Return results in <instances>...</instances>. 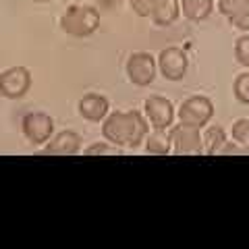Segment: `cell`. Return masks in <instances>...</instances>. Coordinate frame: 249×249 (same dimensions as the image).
<instances>
[{
    "instance_id": "cell-18",
    "label": "cell",
    "mask_w": 249,
    "mask_h": 249,
    "mask_svg": "<svg viewBox=\"0 0 249 249\" xmlns=\"http://www.w3.org/2000/svg\"><path fill=\"white\" fill-rule=\"evenodd\" d=\"M232 93L241 104H249V73H241L232 81Z\"/></svg>"
},
{
    "instance_id": "cell-23",
    "label": "cell",
    "mask_w": 249,
    "mask_h": 249,
    "mask_svg": "<svg viewBox=\"0 0 249 249\" xmlns=\"http://www.w3.org/2000/svg\"><path fill=\"white\" fill-rule=\"evenodd\" d=\"M31 2H50V0H31Z\"/></svg>"
},
{
    "instance_id": "cell-7",
    "label": "cell",
    "mask_w": 249,
    "mask_h": 249,
    "mask_svg": "<svg viewBox=\"0 0 249 249\" xmlns=\"http://www.w3.org/2000/svg\"><path fill=\"white\" fill-rule=\"evenodd\" d=\"M21 131L29 143H34V145L48 143L50 137L54 135V121L46 112H29L23 116Z\"/></svg>"
},
{
    "instance_id": "cell-13",
    "label": "cell",
    "mask_w": 249,
    "mask_h": 249,
    "mask_svg": "<svg viewBox=\"0 0 249 249\" xmlns=\"http://www.w3.org/2000/svg\"><path fill=\"white\" fill-rule=\"evenodd\" d=\"M214 13V0H181V15L193 23L206 21Z\"/></svg>"
},
{
    "instance_id": "cell-15",
    "label": "cell",
    "mask_w": 249,
    "mask_h": 249,
    "mask_svg": "<svg viewBox=\"0 0 249 249\" xmlns=\"http://www.w3.org/2000/svg\"><path fill=\"white\" fill-rule=\"evenodd\" d=\"M201 142H204V154L206 156H214V154H220V150L227 143V133H224L222 127L218 124H212L204 131L201 135Z\"/></svg>"
},
{
    "instance_id": "cell-4",
    "label": "cell",
    "mask_w": 249,
    "mask_h": 249,
    "mask_svg": "<svg viewBox=\"0 0 249 249\" xmlns=\"http://www.w3.org/2000/svg\"><path fill=\"white\" fill-rule=\"evenodd\" d=\"M124 71H127L129 81L137 85V88H147L152 85L156 75H158V60L156 56H152L150 52H133L127 58V65H124Z\"/></svg>"
},
{
    "instance_id": "cell-2",
    "label": "cell",
    "mask_w": 249,
    "mask_h": 249,
    "mask_svg": "<svg viewBox=\"0 0 249 249\" xmlns=\"http://www.w3.org/2000/svg\"><path fill=\"white\" fill-rule=\"evenodd\" d=\"M100 27V13L91 4H71L60 17V29L73 37H88Z\"/></svg>"
},
{
    "instance_id": "cell-10",
    "label": "cell",
    "mask_w": 249,
    "mask_h": 249,
    "mask_svg": "<svg viewBox=\"0 0 249 249\" xmlns=\"http://www.w3.org/2000/svg\"><path fill=\"white\" fill-rule=\"evenodd\" d=\"M81 135L77 131H60V133L52 135L50 142L44 145V154L52 156H75L81 150Z\"/></svg>"
},
{
    "instance_id": "cell-11",
    "label": "cell",
    "mask_w": 249,
    "mask_h": 249,
    "mask_svg": "<svg viewBox=\"0 0 249 249\" xmlns=\"http://www.w3.org/2000/svg\"><path fill=\"white\" fill-rule=\"evenodd\" d=\"M77 110H79V116H83L85 121L100 123L108 116L110 102H108L106 96H100V93H85L79 102H77Z\"/></svg>"
},
{
    "instance_id": "cell-17",
    "label": "cell",
    "mask_w": 249,
    "mask_h": 249,
    "mask_svg": "<svg viewBox=\"0 0 249 249\" xmlns=\"http://www.w3.org/2000/svg\"><path fill=\"white\" fill-rule=\"evenodd\" d=\"M229 21L232 27H237L241 31H249V0H243L239 4V9L231 15Z\"/></svg>"
},
{
    "instance_id": "cell-20",
    "label": "cell",
    "mask_w": 249,
    "mask_h": 249,
    "mask_svg": "<svg viewBox=\"0 0 249 249\" xmlns=\"http://www.w3.org/2000/svg\"><path fill=\"white\" fill-rule=\"evenodd\" d=\"M152 4H154V0H129V6H131V11H133L137 17H150V13H152Z\"/></svg>"
},
{
    "instance_id": "cell-14",
    "label": "cell",
    "mask_w": 249,
    "mask_h": 249,
    "mask_svg": "<svg viewBox=\"0 0 249 249\" xmlns=\"http://www.w3.org/2000/svg\"><path fill=\"white\" fill-rule=\"evenodd\" d=\"M145 154L150 156H168L173 154V143H170V133L164 129H154L145 135Z\"/></svg>"
},
{
    "instance_id": "cell-9",
    "label": "cell",
    "mask_w": 249,
    "mask_h": 249,
    "mask_svg": "<svg viewBox=\"0 0 249 249\" xmlns=\"http://www.w3.org/2000/svg\"><path fill=\"white\" fill-rule=\"evenodd\" d=\"M145 108V116H147V123L152 124V129H164L168 131L175 123V104L170 102L168 98H162V96H150L143 102Z\"/></svg>"
},
{
    "instance_id": "cell-5",
    "label": "cell",
    "mask_w": 249,
    "mask_h": 249,
    "mask_svg": "<svg viewBox=\"0 0 249 249\" xmlns=\"http://www.w3.org/2000/svg\"><path fill=\"white\" fill-rule=\"evenodd\" d=\"M168 133H170V143H173V154L177 156L204 154V142H201V133L197 127L178 123L168 129Z\"/></svg>"
},
{
    "instance_id": "cell-16",
    "label": "cell",
    "mask_w": 249,
    "mask_h": 249,
    "mask_svg": "<svg viewBox=\"0 0 249 249\" xmlns=\"http://www.w3.org/2000/svg\"><path fill=\"white\" fill-rule=\"evenodd\" d=\"M231 135L235 139V143L245 147L249 152V119H237L231 127Z\"/></svg>"
},
{
    "instance_id": "cell-8",
    "label": "cell",
    "mask_w": 249,
    "mask_h": 249,
    "mask_svg": "<svg viewBox=\"0 0 249 249\" xmlns=\"http://www.w3.org/2000/svg\"><path fill=\"white\" fill-rule=\"evenodd\" d=\"M31 88V73L27 67H9L0 73V96L9 100L23 98Z\"/></svg>"
},
{
    "instance_id": "cell-3",
    "label": "cell",
    "mask_w": 249,
    "mask_h": 249,
    "mask_svg": "<svg viewBox=\"0 0 249 249\" xmlns=\"http://www.w3.org/2000/svg\"><path fill=\"white\" fill-rule=\"evenodd\" d=\"M177 116H178V123L204 129L214 116V104L206 96H191L181 102Z\"/></svg>"
},
{
    "instance_id": "cell-21",
    "label": "cell",
    "mask_w": 249,
    "mask_h": 249,
    "mask_svg": "<svg viewBox=\"0 0 249 249\" xmlns=\"http://www.w3.org/2000/svg\"><path fill=\"white\" fill-rule=\"evenodd\" d=\"M88 156H108V154H119V147L116 145H108V142H100V143H91L88 150H85Z\"/></svg>"
},
{
    "instance_id": "cell-19",
    "label": "cell",
    "mask_w": 249,
    "mask_h": 249,
    "mask_svg": "<svg viewBox=\"0 0 249 249\" xmlns=\"http://www.w3.org/2000/svg\"><path fill=\"white\" fill-rule=\"evenodd\" d=\"M235 58L239 65H243L249 69V34L237 37L235 42Z\"/></svg>"
},
{
    "instance_id": "cell-12",
    "label": "cell",
    "mask_w": 249,
    "mask_h": 249,
    "mask_svg": "<svg viewBox=\"0 0 249 249\" xmlns=\"http://www.w3.org/2000/svg\"><path fill=\"white\" fill-rule=\"evenodd\" d=\"M181 17V0H154L150 19L158 27L175 25Z\"/></svg>"
},
{
    "instance_id": "cell-6",
    "label": "cell",
    "mask_w": 249,
    "mask_h": 249,
    "mask_svg": "<svg viewBox=\"0 0 249 249\" xmlns=\"http://www.w3.org/2000/svg\"><path fill=\"white\" fill-rule=\"evenodd\" d=\"M158 73L166 81H181L189 69V56L178 46H168L158 54Z\"/></svg>"
},
{
    "instance_id": "cell-22",
    "label": "cell",
    "mask_w": 249,
    "mask_h": 249,
    "mask_svg": "<svg viewBox=\"0 0 249 249\" xmlns=\"http://www.w3.org/2000/svg\"><path fill=\"white\" fill-rule=\"evenodd\" d=\"M243 2V0H218V13L224 15V17H231L232 13L239 9V4Z\"/></svg>"
},
{
    "instance_id": "cell-1",
    "label": "cell",
    "mask_w": 249,
    "mask_h": 249,
    "mask_svg": "<svg viewBox=\"0 0 249 249\" xmlns=\"http://www.w3.org/2000/svg\"><path fill=\"white\" fill-rule=\"evenodd\" d=\"M150 127L142 112L116 110L102 121V135L116 147H137L145 142Z\"/></svg>"
}]
</instances>
